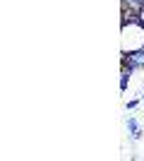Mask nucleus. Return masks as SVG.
<instances>
[{"mask_svg": "<svg viewBox=\"0 0 144 161\" xmlns=\"http://www.w3.org/2000/svg\"><path fill=\"white\" fill-rule=\"evenodd\" d=\"M120 51L123 55L144 51V24L137 19H125L120 29Z\"/></svg>", "mask_w": 144, "mask_h": 161, "instance_id": "1", "label": "nucleus"}]
</instances>
